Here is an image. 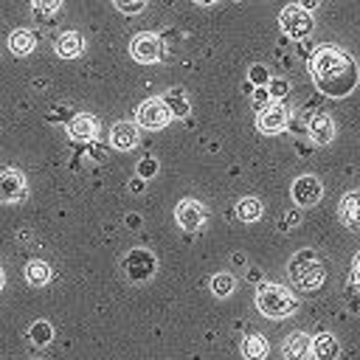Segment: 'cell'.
Wrapping results in <instances>:
<instances>
[{
    "mask_svg": "<svg viewBox=\"0 0 360 360\" xmlns=\"http://www.w3.org/2000/svg\"><path fill=\"white\" fill-rule=\"evenodd\" d=\"M309 76H312L315 87L323 96L343 98V96H349L357 87L360 68H357V62L346 51H340L335 45H323L309 59Z\"/></svg>",
    "mask_w": 360,
    "mask_h": 360,
    "instance_id": "obj_1",
    "label": "cell"
},
{
    "mask_svg": "<svg viewBox=\"0 0 360 360\" xmlns=\"http://www.w3.org/2000/svg\"><path fill=\"white\" fill-rule=\"evenodd\" d=\"M256 309L270 318V321H284L298 309V298L292 290H287L284 284H273V281H262L256 287Z\"/></svg>",
    "mask_w": 360,
    "mask_h": 360,
    "instance_id": "obj_2",
    "label": "cell"
},
{
    "mask_svg": "<svg viewBox=\"0 0 360 360\" xmlns=\"http://www.w3.org/2000/svg\"><path fill=\"white\" fill-rule=\"evenodd\" d=\"M287 273H290V281L304 290V292H315L323 281H326V264L321 262V256L307 248V250H298L290 264H287Z\"/></svg>",
    "mask_w": 360,
    "mask_h": 360,
    "instance_id": "obj_3",
    "label": "cell"
},
{
    "mask_svg": "<svg viewBox=\"0 0 360 360\" xmlns=\"http://www.w3.org/2000/svg\"><path fill=\"white\" fill-rule=\"evenodd\" d=\"M278 25H281V31H284L290 39H307V37L312 34V28H315L312 14L304 11L298 3L281 8V14H278Z\"/></svg>",
    "mask_w": 360,
    "mask_h": 360,
    "instance_id": "obj_4",
    "label": "cell"
},
{
    "mask_svg": "<svg viewBox=\"0 0 360 360\" xmlns=\"http://www.w3.org/2000/svg\"><path fill=\"white\" fill-rule=\"evenodd\" d=\"M158 270V259L146 250V248H132L127 256H124V276L129 281H149Z\"/></svg>",
    "mask_w": 360,
    "mask_h": 360,
    "instance_id": "obj_5",
    "label": "cell"
},
{
    "mask_svg": "<svg viewBox=\"0 0 360 360\" xmlns=\"http://www.w3.org/2000/svg\"><path fill=\"white\" fill-rule=\"evenodd\" d=\"M129 56H132L135 62L152 65V62H158V59L163 56V39H160L158 34H152V31H141V34H135L132 42H129Z\"/></svg>",
    "mask_w": 360,
    "mask_h": 360,
    "instance_id": "obj_6",
    "label": "cell"
},
{
    "mask_svg": "<svg viewBox=\"0 0 360 360\" xmlns=\"http://www.w3.org/2000/svg\"><path fill=\"white\" fill-rule=\"evenodd\" d=\"M290 194H292V202H295L298 208H312V205H318L321 197H323V183H321L315 174H301V177L292 180Z\"/></svg>",
    "mask_w": 360,
    "mask_h": 360,
    "instance_id": "obj_7",
    "label": "cell"
},
{
    "mask_svg": "<svg viewBox=\"0 0 360 360\" xmlns=\"http://www.w3.org/2000/svg\"><path fill=\"white\" fill-rule=\"evenodd\" d=\"M135 118H138V127H143V129H163L172 121V112L160 101V96H152V98H146L138 107V115Z\"/></svg>",
    "mask_w": 360,
    "mask_h": 360,
    "instance_id": "obj_8",
    "label": "cell"
},
{
    "mask_svg": "<svg viewBox=\"0 0 360 360\" xmlns=\"http://www.w3.org/2000/svg\"><path fill=\"white\" fill-rule=\"evenodd\" d=\"M28 197V183L17 169H0V202L17 205Z\"/></svg>",
    "mask_w": 360,
    "mask_h": 360,
    "instance_id": "obj_9",
    "label": "cell"
},
{
    "mask_svg": "<svg viewBox=\"0 0 360 360\" xmlns=\"http://www.w3.org/2000/svg\"><path fill=\"white\" fill-rule=\"evenodd\" d=\"M174 219H177V225L183 231H200L205 225L208 214H205V205L202 202H197L194 197H186V200H180L174 205Z\"/></svg>",
    "mask_w": 360,
    "mask_h": 360,
    "instance_id": "obj_10",
    "label": "cell"
},
{
    "mask_svg": "<svg viewBox=\"0 0 360 360\" xmlns=\"http://www.w3.org/2000/svg\"><path fill=\"white\" fill-rule=\"evenodd\" d=\"M287 121H290V110H287L281 101H270V104L262 107L259 115H256V127H259V132H264V135L281 132V129L287 127Z\"/></svg>",
    "mask_w": 360,
    "mask_h": 360,
    "instance_id": "obj_11",
    "label": "cell"
},
{
    "mask_svg": "<svg viewBox=\"0 0 360 360\" xmlns=\"http://www.w3.org/2000/svg\"><path fill=\"white\" fill-rule=\"evenodd\" d=\"M281 357L284 360H309L312 357V335L295 329L284 338L281 343Z\"/></svg>",
    "mask_w": 360,
    "mask_h": 360,
    "instance_id": "obj_12",
    "label": "cell"
},
{
    "mask_svg": "<svg viewBox=\"0 0 360 360\" xmlns=\"http://www.w3.org/2000/svg\"><path fill=\"white\" fill-rule=\"evenodd\" d=\"M307 132H309V138H312V143H318V146H326V143H332V138H335V121L329 118V112H312L309 115V121H307Z\"/></svg>",
    "mask_w": 360,
    "mask_h": 360,
    "instance_id": "obj_13",
    "label": "cell"
},
{
    "mask_svg": "<svg viewBox=\"0 0 360 360\" xmlns=\"http://www.w3.org/2000/svg\"><path fill=\"white\" fill-rule=\"evenodd\" d=\"M110 143H112V149H118V152L135 149V146H138V127H135L132 121H118V124H112V129H110Z\"/></svg>",
    "mask_w": 360,
    "mask_h": 360,
    "instance_id": "obj_14",
    "label": "cell"
},
{
    "mask_svg": "<svg viewBox=\"0 0 360 360\" xmlns=\"http://www.w3.org/2000/svg\"><path fill=\"white\" fill-rule=\"evenodd\" d=\"M338 217L346 228L360 231V191H346L338 205Z\"/></svg>",
    "mask_w": 360,
    "mask_h": 360,
    "instance_id": "obj_15",
    "label": "cell"
},
{
    "mask_svg": "<svg viewBox=\"0 0 360 360\" xmlns=\"http://www.w3.org/2000/svg\"><path fill=\"white\" fill-rule=\"evenodd\" d=\"M68 135H70L73 141H96V135H98V121H96L90 112H79V115L70 118Z\"/></svg>",
    "mask_w": 360,
    "mask_h": 360,
    "instance_id": "obj_16",
    "label": "cell"
},
{
    "mask_svg": "<svg viewBox=\"0 0 360 360\" xmlns=\"http://www.w3.org/2000/svg\"><path fill=\"white\" fill-rule=\"evenodd\" d=\"M312 357L315 360H338L340 357V343L332 332H318L312 338Z\"/></svg>",
    "mask_w": 360,
    "mask_h": 360,
    "instance_id": "obj_17",
    "label": "cell"
},
{
    "mask_svg": "<svg viewBox=\"0 0 360 360\" xmlns=\"http://www.w3.org/2000/svg\"><path fill=\"white\" fill-rule=\"evenodd\" d=\"M56 53L62 56V59H76V56H82V51H84V37L79 34V31H65V34H59L56 37Z\"/></svg>",
    "mask_w": 360,
    "mask_h": 360,
    "instance_id": "obj_18",
    "label": "cell"
},
{
    "mask_svg": "<svg viewBox=\"0 0 360 360\" xmlns=\"http://www.w3.org/2000/svg\"><path fill=\"white\" fill-rule=\"evenodd\" d=\"M239 352H242V357H245V360H264V357H267V352H270V343H267V338H264V335L253 332V335H245V338H242Z\"/></svg>",
    "mask_w": 360,
    "mask_h": 360,
    "instance_id": "obj_19",
    "label": "cell"
},
{
    "mask_svg": "<svg viewBox=\"0 0 360 360\" xmlns=\"http://www.w3.org/2000/svg\"><path fill=\"white\" fill-rule=\"evenodd\" d=\"M160 101L169 107L172 118H186V115L191 112V104H188V98H186V93H183L180 87H169V90H163Z\"/></svg>",
    "mask_w": 360,
    "mask_h": 360,
    "instance_id": "obj_20",
    "label": "cell"
},
{
    "mask_svg": "<svg viewBox=\"0 0 360 360\" xmlns=\"http://www.w3.org/2000/svg\"><path fill=\"white\" fill-rule=\"evenodd\" d=\"M8 48H11L14 56H28L37 48V34L31 28H17L8 37Z\"/></svg>",
    "mask_w": 360,
    "mask_h": 360,
    "instance_id": "obj_21",
    "label": "cell"
},
{
    "mask_svg": "<svg viewBox=\"0 0 360 360\" xmlns=\"http://www.w3.org/2000/svg\"><path fill=\"white\" fill-rule=\"evenodd\" d=\"M25 281L31 287H45L51 281V264L45 259H31L25 264Z\"/></svg>",
    "mask_w": 360,
    "mask_h": 360,
    "instance_id": "obj_22",
    "label": "cell"
},
{
    "mask_svg": "<svg viewBox=\"0 0 360 360\" xmlns=\"http://www.w3.org/2000/svg\"><path fill=\"white\" fill-rule=\"evenodd\" d=\"M236 217L242 222H259L262 219V202H259V197H242L236 202Z\"/></svg>",
    "mask_w": 360,
    "mask_h": 360,
    "instance_id": "obj_23",
    "label": "cell"
},
{
    "mask_svg": "<svg viewBox=\"0 0 360 360\" xmlns=\"http://www.w3.org/2000/svg\"><path fill=\"white\" fill-rule=\"evenodd\" d=\"M211 292L217 295V298H228L231 292H233V287H236V278L228 273V270H222V273H214L211 276Z\"/></svg>",
    "mask_w": 360,
    "mask_h": 360,
    "instance_id": "obj_24",
    "label": "cell"
},
{
    "mask_svg": "<svg viewBox=\"0 0 360 360\" xmlns=\"http://www.w3.org/2000/svg\"><path fill=\"white\" fill-rule=\"evenodd\" d=\"M51 338H53V326L48 323V321H34L31 326H28V340L34 343V346H48L51 343Z\"/></svg>",
    "mask_w": 360,
    "mask_h": 360,
    "instance_id": "obj_25",
    "label": "cell"
},
{
    "mask_svg": "<svg viewBox=\"0 0 360 360\" xmlns=\"http://www.w3.org/2000/svg\"><path fill=\"white\" fill-rule=\"evenodd\" d=\"M31 8H34V14L51 17V14H56L62 8V0H31Z\"/></svg>",
    "mask_w": 360,
    "mask_h": 360,
    "instance_id": "obj_26",
    "label": "cell"
},
{
    "mask_svg": "<svg viewBox=\"0 0 360 360\" xmlns=\"http://www.w3.org/2000/svg\"><path fill=\"white\" fill-rule=\"evenodd\" d=\"M267 93H270V98L281 101V98L290 93V82H287V79H270V82H267Z\"/></svg>",
    "mask_w": 360,
    "mask_h": 360,
    "instance_id": "obj_27",
    "label": "cell"
},
{
    "mask_svg": "<svg viewBox=\"0 0 360 360\" xmlns=\"http://www.w3.org/2000/svg\"><path fill=\"white\" fill-rule=\"evenodd\" d=\"M112 6L121 14H141L146 8V0H112Z\"/></svg>",
    "mask_w": 360,
    "mask_h": 360,
    "instance_id": "obj_28",
    "label": "cell"
},
{
    "mask_svg": "<svg viewBox=\"0 0 360 360\" xmlns=\"http://www.w3.org/2000/svg\"><path fill=\"white\" fill-rule=\"evenodd\" d=\"M267 82H270L267 68H264V65H253V68H250V84H256V87H267Z\"/></svg>",
    "mask_w": 360,
    "mask_h": 360,
    "instance_id": "obj_29",
    "label": "cell"
},
{
    "mask_svg": "<svg viewBox=\"0 0 360 360\" xmlns=\"http://www.w3.org/2000/svg\"><path fill=\"white\" fill-rule=\"evenodd\" d=\"M138 172H141V180H146V177H152V174L158 172V160H155V158H146V160H141V166H138Z\"/></svg>",
    "mask_w": 360,
    "mask_h": 360,
    "instance_id": "obj_30",
    "label": "cell"
},
{
    "mask_svg": "<svg viewBox=\"0 0 360 360\" xmlns=\"http://www.w3.org/2000/svg\"><path fill=\"white\" fill-rule=\"evenodd\" d=\"M253 101H256V107H267V104H270L267 87H256V90H253Z\"/></svg>",
    "mask_w": 360,
    "mask_h": 360,
    "instance_id": "obj_31",
    "label": "cell"
},
{
    "mask_svg": "<svg viewBox=\"0 0 360 360\" xmlns=\"http://www.w3.org/2000/svg\"><path fill=\"white\" fill-rule=\"evenodd\" d=\"M295 225H298V214H295V211H290V214L281 219V225H278V228H281V231H290V228H295Z\"/></svg>",
    "mask_w": 360,
    "mask_h": 360,
    "instance_id": "obj_32",
    "label": "cell"
},
{
    "mask_svg": "<svg viewBox=\"0 0 360 360\" xmlns=\"http://www.w3.org/2000/svg\"><path fill=\"white\" fill-rule=\"evenodd\" d=\"M352 284H354V290L360 292V253H357V259H354V267H352Z\"/></svg>",
    "mask_w": 360,
    "mask_h": 360,
    "instance_id": "obj_33",
    "label": "cell"
},
{
    "mask_svg": "<svg viewBox=\"0 0 360 360\" xmlns=\"http://www.w3.org/2000/svg\"><path fill=\"white\" fill-rule=\"evenodd\" d=\"M298 6H301L304 11H309V14H312V11L318 8V0H298Z\"/></svg>",
    "mask_w": 360,
    "mask_h": 360,
    "instance_id": "obj_34",
    "label": "cell"
},
{
    "mask_svg": "<svg viewBox=\"0 0 360 360\" xmlns=\"http://www.w3.org/2000/svg\"><path fill=\"white\" fill-rule=\"evenodd\" d=\"M129 191H143V180H141V177L129 180Z\"/></svg>",
    "mask_w": 360,
    "mask_h": 360,
    "instance_id": "obj_35",
    "label": "cell"
},
{
    "mask_svg": "<svg viewBox=\"0 0 360 360\" xmlns=\"http://www.w3.org/2000/svg\"><path fill=\"white\" fill-rule=\"evenodd\" d=\"M127 222H129V228H138V222H141V217H127Z\"/></svg>",
    "mask_w": 360,
    "mask_h": 360,
    "instance_id": "obj_36",
    "label": "cell"
},
{
    "mask_svg": "<svg viewBox=\"0 0 360 360\" xmlns=\"http://www.w3.org/2000/svg\"><path fill=\"white\" fill-rule=\"evenodd\" d=\"M3 284H6V273H3V267H0V290H3Z\"/></svg>",
    "mask_w": 360,
    "mask_h": 360,
    "instance_id": "obj_37",
    "label": "cell"
},
{
    "mask_svg": "<svg viewBox=\"0 0 360 360\" xmlns=\"http://www.w3.org/2000/svg\"><path fill=\"white\" fill-rule=\"evenodd\" d=\"M194 3H200V6H211V3H217V0H194Z\"/></svg>",
    "mask_w": 360,
    "mask_h": 360,
    "instance_id": "obj_38",
    "label": "cell"
}]
</instances>
